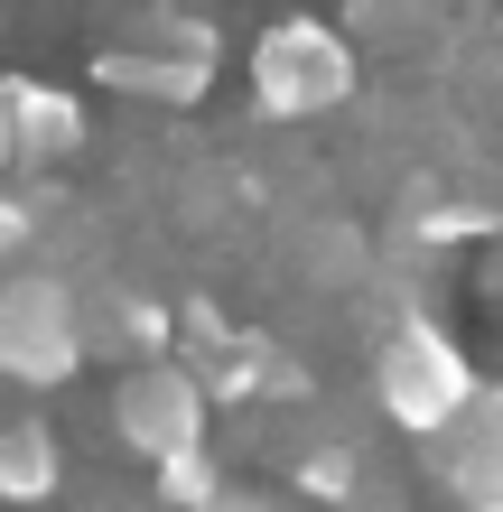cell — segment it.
I'll return each mask as SVG.
<instances>
[{"label":"cell","mask_w":503,"mask_h":512,"mask_svg":"<svg viewBox=\"0 0 503 512\" xmlns=\"http://www.w3.org/2000/svg\"><path fill=\"white\" fill-rule=\"evenodd\" d=\"M373 401H382V419H401L410 438H448L457 419L485 401V382L457 354L448 326L401 317V326H382V345H373Z\"/></svg>","instance_id":"1"},{"label":"cell","mask_w":503,"mask_h":512,"mask_svg":"<svg viewBox=\"0 0 503 512\" xmlns=\"http://www.w3.org/2000/svg\"><path fill=\"white\" fill-rule=\"evenodd\" d=\"M252 103L271 122H327L354 103V38L327 19H280L252 38Z\"/></svg>","instance_id":"2"},{"label":"cell","mask_w":503,"mask_h":512,"mask_svg":"<svg viewBox=\"0 0 503 512\" xmlns=\"http://www.w3.org/2000/svg\"><path fill=\"white\" fill-rule=\"evenodd\" d=\"M84 298L56 280V270H19L0 280V373L28 382V391H56L84 364Z\"/></svg>","instance_id":"3"},{"label":"cell","mask_w":503,"mask_h":512,"mask_svg":"<svg viewBox=\"0 0 503 512\" xmlns=\"http://www.w3.org/2000/svg\"><path fill=\"white\" fill-rule=\"evenodd\" d=\"M94 75L112 84V94H140V103H196L205 75H215V28L205 19H177V10H150L131 28V38L94 47Z\"/></svg>","instance_id":"4"},{"label":"cell","mask_w":503,"mask_h":512,"mask_svg":"<svg viewBox=\"0 0 503 512\" xmlns=\"http://www.w3.org/2000/svg\"><path fill=\"white\" fill-rule=\"evenodd\" d=\"M205 373L196 364H131L122 373V391H112V429H122L150 466H168V457H187V447H205Z\"/></svg>","instance_id":"5"},{"label":"cell","mask_w":503,"mask_h":512,"mask_svg":"<svg viewBox=\"0 0 503 512\" xmlns=\"http://www.w3.org/2000/svg\"><path fill=\"white\" fill-rule=\"evenodd\" d=\"M438 466L457 475V494L476 512H503V382H485V401L438 438Z\"/></svg>","instance_id":"6"},{"label":"cell","mask_w":503,"mask_h":512,"mask_svg":"<svg viewBox=\"0 0 503 512\" xmlns=\"http://www.w3.org/2000/svg\"><path fill=\"white\" fill-rule=\"evenodd\" d=\"M0 103H10V140H19L28 168H56V159H75V149H84V103L75 94L10 75V84H0Z\"/></svg>","instance_id":"7"},{"label":"cell","mask_w":503,"mask_h":512,"mask_svg":"<svg viewBox=\"0 0 503 512\" xmlns=\"http://www.w3.org/2000/svg\"><path fill=\"white\" fill-rule=\"evenodd\" d=\"M56 485H66V447H56L47 419H0V503L47 512Z\"/></svg>","instance_id":"8"},{"label":"cell","mask_w":503,"mask_h":512,"mask_svg":"<svg viewBox=\"0 0 503 512\" xmlns=\"http://www.w3.org/2000/svg\"><path fill=\"white\" fill-rule=\"evenodd\" d=\"M84 345L94 354H131V364H168V317L150 308V298H131L122 280H103V298L84 308Z\"/></svg>","instance_id":"9"},{"label":"cell","mask_w":503,"mask_h":512,"mask_svg":"<svg viewBox=\"0 0 503 512\" xmlns=\"http://www.w3.org/2000/svg\"><path fill=\"white\" fill-rule=\"evenodd\" d=\"M354 47H448V0H354L345 10Z\"/></svg>","instance_id":"10"},{"label":"cell","mask_w":503,"mask_h":512,"mask_svg":"<svg viewBox=\"0 0 503 512\" xmlns=\"http://www.w3.org/2000/svg\"><path fill=\"white\" fill-rule=\"evenodd\" d=\"M224 485H233V475H224L215 447H187V457H168V466H159V503H168V512H205Z\"/></svg>","instance_id":"11"},{"label":"cell","mask_w":503,"mask_h":512,"mask_svg":"<svg viewBox=\"0 0 503 512\" xmlns=\"http://www.w3.org/2000/svg\"><path fill=\"white\" fill-rule=\"evenodd\" d=\"M28 252H38V196H0V270H28Z\"/></svg>","instance_id":"12"},{"label":"cell","mask_w":503,"mask_h":512,"mask_svg":"<svg viewBox=\"0 0 503 512\" xmlns=\"http://www.w3.org/2000/svg\"><path fill=\"white\" fill-rule=\"evenodd\" d=\"M205 512H299V503H289L280 485H224V494L205 503Z\"/></svg>","instance_id":"13"},{"label":"cell","mask_w":503,"mask_h":512,"mask_svg":"<svg viewBox=\"0 0 503 512\" xmlns=\"http://www.w3.org/2000/svg\"><path fill=\"white\" fill-rule=\"evenodd\" d=\"M19 159V140H10V103H0V168H10Z\"/></svg>","instance_id":"14"}]
</instances>
